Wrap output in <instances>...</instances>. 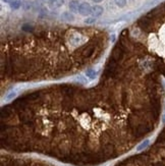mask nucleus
<instances>
[{"label": "nucleus", "mask_w": 165, "mask_h": 166, "mask_svg": "<svg viewBox=\"0 0 165 166\" xmlns=\"http://www.w3.org/2000/svg\"><path fill=\"white\" fill-rule=\"evenodd\" d=\"M149 144H150V141L149 140H145L144 142H142L140 145H138V147H137V151L138 152H141V151H143V150H145L147 148V147L149 146Z\"/></svg>", "instance_id": "nucleus-6"}, {"label": "nucleus", "mask_w": 165, "mask_h": 166, "mask_svg": "<svg viewBox=\"0 0 165 166\" xmlns=\"http://www.w3.org/2000/svg\"><path fill=\"white\" fill-rule=\"evenodd\" d=\"M84 39H83V37L79 34H75L71 36V42L73 43V45H79V44L83 43Z\"/></svg>", "instance_id": "nucleus-3"}, {"label": "nucleus", "mask_w": 165, "mask_h": 166, "mask_svg": "<svg viewBox=\"0 0 165 166\" xmlns=\"http://www.w3.org/2000/svg\"><path fill=\"white\" fill-rule=\"evenodd\" d=\"M3 1H4V2H11L12 0H3Z\"/></svg>", "instance_id": "nucleus-15"}, {"label": "nucleus", "mask_w": 165, "mask_h": 166, "mask_svg": "<svg viewBox=\"0 0 165 166\" xmlns=\"http://www.w3.org/2000/svg\"><path fill=\"white\" fill-rule=\"evenodd\" d=\"M92 1H94V2H96V3H99V2H101V1H103V0H92Z\"/></svg>", "instance_id": "nucleus-14"}, {"label": "nucleus", "mask_w": 165, "mask_h": 166, "mask_svg": "<svg viewBox=\"0 0 165 166\" xmlns=\"http://www.w3.org/2000/svg\"><path fill=\"white\" fill-rule=\"evenodd\" d=\"M64 3V0H51L49 2V5L52 9H56L61 7Z\"/></svg>", "instance_id": "nucleus-5"}, {"label": "nucleus", "mask_w": 165, "mask_h": 166, "mask_svg": "<svg viewBox=\"0 0 165 166\" xmlns=\"http://www.w3.org/2000/svg\"><path fill=\"white\" fill-rule=\"evenodd\" d=\"M79 6H81V4L79 3L77 0H71V2H69V9H71L73 12H79Z\"/></svg>", "instance_id": "nucleus-4"}, {"label": "nucleus", "mask_w": 165, "mask_h": 166, "mask_svg": "<svg viewBox=\"0 0 165 166\" xmlns=\"http://www.w3.org/2000/svg\"><path fill=\"white\" fill-rule=\"evenodd\" d=\"M114 1H115L116 5L119 7H123L127 3V0H114Z\"/></svg>", "instance_id": "nucleus-11"}, {"label": "nucleus", "mask_w": 165, "mask_h": 166, "mask_svg": "<svg viewBox=\"0 0 165 166\" xmlns=\"http://www.w3.org/2000/svg\"><path fill=\"white\" fill-rule=\"evenodd\" d=\"M103 11H104V9H103L102 6H100V5H94V6L92 7V15L93 17H98L100 16V15H102Z\"/></svg>", "instance_id": "nucleus-2"}, {"label": "nucleus", "mask_w": 165, "mask_h": 166, "mask_svg": "<svg viewBox=\"0 0 165 166\" xmlns=\"http://www.w3.org/2000/svg\"><path fill=\"white\" fill-rule=\"evenodd\" d=\"M162 122H163V123H165V113L162 115Z\"/></svg>", "instance_id": "nucleus-13"}, {"label": "nucleus", "mask_w": 165, "mask_h": 166, "mask_svg": "<svg viewBox=\"0 0 165 166\" xmlns=\"http://www.w3.org/2000/svg\"><path fill=\"white\" fill-rule=\"evenodd\" d=\"M79 12L81 13V15H85V16H86V15L91 14V12H92V7H91V5L87 2L81 3V6H79Z\"/></svg>", "instance_id": "nucleus-1"}, {"label": "nucleus", "mask_w": 165, "mask_h": 166, "mask_svg": "<svg viewBox=\"0 0 165 166\" xmlns=\"http://www.w3.org/2000/svg\"><path fill=\"white\" fill-rule=\"evenodd\" d=\"M86 76L92 80V79H94L95 76H96V71H95L94 69H89V70L86 71Z\"/></svg>", "instance_id": "nucleus-10"}, {"label": "nucleus", "mask_w": 165, "mask_h": 166, "mask_svg": "<svg viewBox=\"0 0 165 166\" xmlns=\"http://www.w3.org/2000/svg\"><path fill=\"white\" fill-rule=\"evenodd\" d=\"M21 6V1L18 0H12L10 2V8L11 9H17Z\"/></svg>", "instance_id": "nucleus-9"}, {"label": "nucleus", "mask_w": 165, "mask_h": 166, "mask_svg": "<svg viewBox=\"0 0 165 166\" xmlns=\"http://www.w3.org/2000/svg\"><path fill=\"white\" fill-rule=\"evenodd\" d=\"M62 18L64 20H67V22H73V20H75V16H73V14L71 12H63Z\"/></svg>", "instance_id": "nucleus-8"}, {"label": "nucleus", "mask_w": 165, "mask_h": 166, "mask_svg": "<svg viewBox=\"0 0 165 166\" xmlns=\"http://www.w3.org/2000/svg\"><path fill=\"white\" fill-rule=\"evenodd\" d=\"M46 1H51V0H46Z\"/></svg>", "instance_id": "nucleus-16"}, {"label": "nucleus", "mask_w": 165, "mask_h": 166, "mask_svg": "<svg viewBox=\"0 0 165 166\" xmlns=\"http://www.w3.org/2000/svg\"><path fill=\"white\" fill-rule=\"evenodd\" d=\"M15 97H16V92H15V91H10V92H8V93L5 95L4 100L6 102H8V101H11L12 99H14Z\"/></svg>", "instance_id": "nucleus-7"}, {"label": "nucleus", "mask_w": 165, "mask_h": 166, "mask_svg": "<svg viewBox=\"0 0 165 166\" xmlns=\"http://www.w3.org/2000/svg\"><path fill=\"white\" fill-rule=\"evenodd\" d=\"M95 17H89V18H87L86 20H85V23L86 24H88V25H91V24H93V23H95Z\"/></svg>", "instance_id": "nucleus-12"}]
</instances>
